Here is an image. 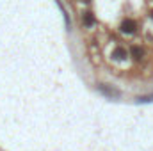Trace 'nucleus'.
Segmentation results:
<instances>
[{
	"label": "nucleus",
	"mask_w": 153,
	"mask_h": 151,
	"mask_svg": "<svg viewBox=\"0 0 153 151\" xmlns=\"http://www.w3.org/2000/svg\"><path fill=\"white\" fill-rule=\"evenodd\" d=\"M135 29H137V23H135L134 20L125 18V20L121 21V30H123L125 34H134V32H135Z\"/></svg>",
	"instance_id": "1"
},
{
	"label": "nucleus",
	"mask_w": 153,
	"mask_h": 151,
	"mask_svg": "<svg viewBox=\"0 0 153 151\" xmlns=\"http://www.w3.org/2000/svg\"><path fill=\"white\" fill-rule=\"evenodd\" d=\"M130 55H132L134 59H143V57H144V50H143L141 46H132Z\"/></svg>",
	"instance_id": "2"
},
{
	"label": "nucleus",
	"mask_w": 153,
	"mask_h": 151,
	"mask_svg": "<svg viewBox=\"0 0 153 151\" xmlns=\"http://www.w3.org/2000/svg\"><path fill=\"white\" fill-rule=\"evenodd\" d=\"M82 18H84V25H85V27H91V25H94V16H93V13L85 11Z\"/></svg>",
	"instance_id": "3"
},
{
	"label": "nucleus",
	"mask_w": 153,
	"mask_h": 151,
	"mask_svg": "<svg viewBox=\"0 0 153 151\" xmlns=\"http://www.w3.org/2000/svg\"><path fill=\"white\" fill-rule=\"evenodd\" d=\"M112 57L117 59V61H123V59H126V52L123 48H116L114 52H112Z\"/></svg>",
	"instance_id": "4"
},
{
	"label": "nucleus",
	"mask_w": 153,
	"mask_h": 151,
	"mask_svg": "<svg viewBox=\"0 0 153 151\" xmlns=\"http://www.w3.org/2000/svg\"><path fill=\"white\" fill-rule=\"evenodd\" d=\"M84 2H91V0H84Z\"/></svg>",
	"instance_id": "5"
},
{
	"label": "nucleus",
	"mask_w": 153,
	"mask_h": 151,
	"mask_svg": "<svg viewBox=\"0 0 153 151\" xmlns=\"http://www.w3.org/2000/svg\"><path fill=\"white\" fill-rule=\"evenodd\" d=\"M152 18H153V13H152Z\"/></svg>",
	"instance_id": "6"
}]
</instances>
